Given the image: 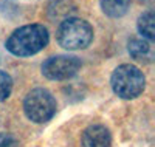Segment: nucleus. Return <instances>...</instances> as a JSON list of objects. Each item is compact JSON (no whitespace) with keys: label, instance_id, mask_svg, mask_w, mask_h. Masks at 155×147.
<instances>
[{"label":"nucleus","instance_id":"nucleus-1","mask_svg":"<svg viewBox=\"0 0 155 147\" xmlns=\"http://www.w3.org/2000/svg\"><path fill=\"white\" fill-rule=\"evenodd\" d=\"M48 42H50L48 30L44 25L33 23L20 26L16 31H12L5 47L11 54L19 57H28L42 51L48 45Z\"/></svg>","mask_w":155,"mask_h":147},{"label":"nucleus","instance_id":"nucleus-2","mask_svg":"<svg viewBox=\"0 0 155 147\" xmlns=\"http://www.w3.org/2000/svg\"><path fill=\"white\" fill-rule=\"evenodd\" d=\"M110 85L116 96L123 99H135L146 87V77L138 67L123 64L116 67L110 77Z\"/></svg>","mask_w":155,"mask_h":147},{"label":"nucleus","instance_id":"nucleus-3","mask_svg":"<svg viewBox=\"0 0 155 147\" xmlns=\"http://www.w3.org/2000/svg\"><path fill=\"white\" fill-rule=\"evenodd\" d=\"M56 39L65 50H84L93 41V28L82 19L68 17L59 25Z\"/></svg>","mask_w":155,"mask_h":147},{"label":"nucleus","instance_id":"nucleus-4","mask_svg":"<svg viewBox=\"0 0 155 147\" xmlns=\"http://www.w3.org/2000/svg\"><path fill=\"white\" fill-rule=\"evenodd\" d=\"M58 109L56 99L45 88L31 90L23 101V112L30 121L36 124H44L54 116Z\"/></svg>","mask_w":155,"mask_h":147},{"label":"nucleus","instance_id":"nucleus-5","mask_svg":"<svg viewBox=\"0 0 155 147\" xmlns=\"http://www.w3.org/2000/svg\"><path fill=\"white\" fill-rule=\"evenodd\" d=\"M81 68V60L76 56L58 54L51 56L42 64V74L50 81H65L73 77Z\"/></svg>","mask_w":155,"mask_h":147},{"label":"nucleus","instance_id":"nucleus-6","mask_svg":"<svg viewBox=\"0 0 155 147\" xmlns=\"http://www.w3.org/2000/svg\"><path fill=\"white\" fill-rule=\"evenodd\" d=\"M82 147H110L112 144V135L109 129L104 126H90L84 130L82 138H81Z\"/></svg>","mask_w":155,"mask_h":147},{"label":"nucleus","instance_id":"nucleus-7","mask_svg":"<svg viewBox=\"0 0 155 147\" xmlns=\"http://www.w3.org/2000/svg\"><path fill=\"white\" fill-rule=\"evenodd\" d=\"M99 3L106 16L118 19L127 12L129 6H130V0H99Z\"/></svg>","mask_w":155,"mask_h":147},{"label":"nucleus","instance_id":"nucleus-8","mask_svg":"<svg viewBox=\"0 0 155 147\" xmlns=\"http://www.w3.org/2000/svg\"><path fill=\"white\" fill-rule=\"evenodd\" d=\"M127 50L135 60H147L152 57V47L144 39H132L127 45Z\"/></svg>","mask_w":155,"mask_h":147},{"label":"nucleus","instance_id":"nucleus-9","mask_svg":"<svg viewBox=\"0 0 155 147\" xmlns=\"http://www.w3.org/2000/svg\"><path fill=\"white\" fill-rule=\"evenodd\" d=\"M137 26L141 36L146 37L147 41H153L155 34H153V12L152 11H144L138 17Z\"/></svg>","mask_w":155,"mask_h":147},{"label":"nucleus","instance_id":"nucleus-10","mask_svg":"<svg viewBox=\"0 0 155 147\" xmlns=\"http://www.w3.org/2000/svg\"><path fill=\"white\" fill-rule=\"evenodd\" d=\"M12 90V79L6 71L0 70V102L9 98Z\"/></svg>","mask_w":155,"mask_h":147},{"label":"nucleus","instance_id":"nucleus-11","mask_svg":"<svg viewBox=\"0 0 155 147\" xmlns=\"http://www.w3.org/2000/svg\"><path fill=\"white\" fill-rule=\"evenodd\" d=\"M0 147H19V142L11 133H0Z\"/></svg>","mask_w":155,"mask_h":147}]
</instances>
